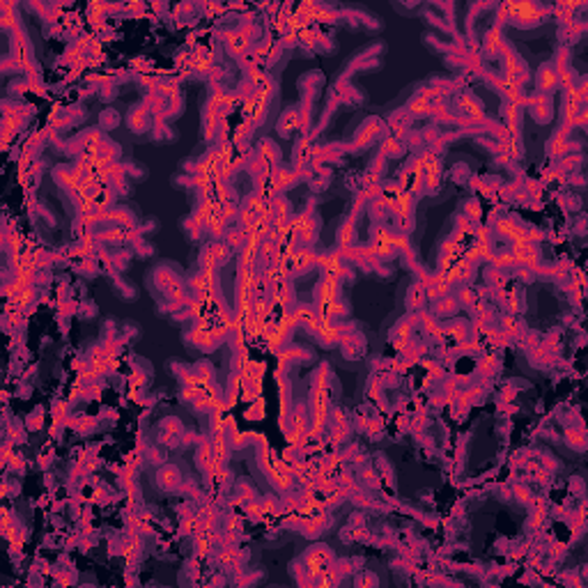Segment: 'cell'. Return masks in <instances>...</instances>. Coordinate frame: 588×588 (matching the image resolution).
<instances>
[{"mask_svg":"<svg viewBox=\"0 0 588 588\" xmlns=\"http://www.w3.org/2000/svg\"><path fill=\"white\" fill-rule=\"evenodd\" d=\"M510 12H512V19L517 21V23H522V26L537 23V19H540L537 7H533V5H512Z\"/></svg>","mask_w":588,"mask_h":588,"instance_id":"1","label":"cell"},{"mask_svg":"<svg viewBox=\"0 0 588 588\" xmlns=\"http://www.w3.org/2000/svg\"><path fill=\"white\" fill-rule=\"evenodd\" d=\"M537 81H540V88H542V90H551L554 85H556V74H554V69H551V67H542V69H540V76H537Z\"/></svg>","mask_w":588,"mask_h":588,"instance_id":"2","label":"cell"},{"mask_svg":"<svg viewBox=\"0 0 588 588\" xmlns=\"http://www.w3.org/2000/svg\"><path fill=\"white\" fill-rule=\"evenodd\" d=\"M159 478H161V485H165V487L177 485V471H175V469H172V467L163 469V471L159 474Z\"/></svg>","mask_w":588,"mask_h":588,"instance_id":"3","label":"cell"},{"mask_svg":"<svg viewBox=\"0 0 588 588\" xmlns=\"http://www.w3.org/2000/svg\"><path fill=\"white\" fill-rule=\"evenodd\" d=\"M501 46V32L499 30H492L489 32V37H487V51L489 53H496Z\"/></svg>","mask_w":588,"mask_h":588,"instance_id":"4","label":"cell"}]
</instances>
